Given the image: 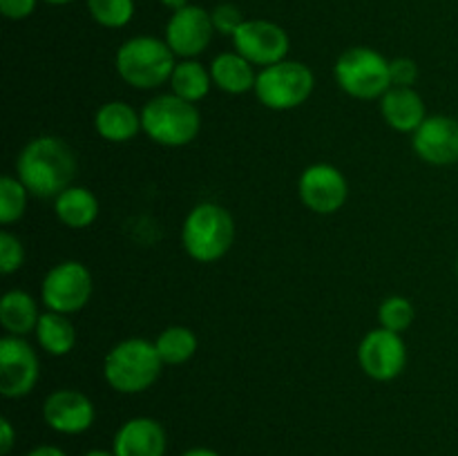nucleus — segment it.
I'll list each match as a JSON object with an SVG mask.
<instances>
[{
	"mask_svg": "<svg viewBox=\"0 0 458 456\" xmlns=\"http://www.w3.org/2000/svg\"><path fill=\"white\" fill-rule=\"evenodd\" d=\"M253 63L246 61L242 54L237 52H224L217 54L210 63V76H213V85L222 92L240 97V94L255 89V80L258 74L253 70Z\"/></svg>",
	"mask_w": 458,
	"mask_h": 456,
	"instance_id": "obj_19",
	"label": "nucleus"
},
{
	"mask_svg": "<svg viewBox=\"0 0 458 456\" xmlns=\"http://www.w3.org/2000/svg\"><path fill=\"white\" fill-rule=\"evenodd\" d=\"M416 155L432 165H452L458 161V121L454 116L434 114L420 123L411 137Z\"/></svg>",
	"mask_w": 458,
	"mask_h": 456,
	"instance_id": "obj_15",
	"label": "nucleus"
},
{
	"mask_svg": "<svg viewBox=\"0 0 458 456\" xmlns=\"http://www.w3.org/2000/svg\"><path fill=\"white\" fill-rule=\"evenodd\" d=\"M43 3H47V4H67V3H72V0H43Z\"/></svg>",
	"mask_w": 458,
	"mask_h": 456,
	"instance_id": "obj_37",
	"label": "nucleus"
},
{
	"mask_svg": "<svg viewBox=\"0 0 458 456\" xmlns=\"http://www.w3.org/2000/svg\"><path fill=\"white\" fill-rule=\"evenodd\" d=\"M92 273L76 259H65L47 271L40 284V300L49 311L72 313L81 311L92 298Z\"/></svg>",
	"mask_w": 458,
	"mask_h": 456,
	"instance_id": "obj_8",
	"label": "nucleus"
},
{
	"mask_svg": "<svg viewBox=\"0 0 458 456\" xmlns=\"http://www.w3.org/2000/svg\"><path fill=\"white\" fill-rule=\"evenodd\" d=\"M380 112H383V119L387 121L389 128H394L396 132L414 134L420 128V123L428 119L423 98L414 88L392 85L380 98Z\"/></svg>",
	"mask_w": 458,
	"mask_h": 456,
	"instance_id": "obj_17",
	"label": "nucleus"
},
{
	"mask_svg": "<svg viewBox=\"0 0 458 456\" xmlns=\"http://www.w3.org/2000/svg\"><path fill=\"white\" fill-rule=\"evenodd\" d=\"M164 362L155 342L143 338H128L114 344L103 360L106 383L119 393H141L159 380Z\"/></svg>",
	"mask_w": 458,
	"mask_h": 456,
	"instance_id": "obj_2",
	"label": "nucleus"
},
{
	"mask_svg": "<svg viewBox=\"0 0 458 456\" xmlns=\"http://www.w3.org/2000/svg\"><path fill=\"white\" fill-rule=\"evenodd\" d=\"M112 452L114 456H165L168 434L157 418L137 416L116 429Z\"/></svg>",
	"mask_w": 458,
	"mask_h": 456,
	"instance_id": "obj_16",
	"label": "nucleus"
},
{
	"mask_svg": "<svg viewBox=\"0 0 458 456\" xmlns=\"http://www.w3.org/2000/svg\"><path fill=\"white\" fill-rule=\"evenodd\" d=\"M43 418L49 429L63 436H79L88 432L97 418V410L89 396L79 389L63 387L49 393L43 402Z\"/></svg>",
	"mask_w": 458,
	"mask_h": 456,
	"instance_id": "obj_14",
	"label": "nucleus"
},
{
	"mask_svg": "<svg viewBox=\"0 0 458 456\" xmlns=\"http://www.w3.org/2000/svg\"><path fill=\"white\" fill-rule=\"evenodd\" d=\"M25 264V246L13 232H0V271L3 275H12Z\"/></svg>",
	"mask_w": 458,
	"mask_h": 456,
	"instance_id": "obj_28",
	"label": "nucleus"
},
{
	"mask_svg": "<svg viewBox=\"0 0 458 456\" xmlns=\"http://www.w3.org/2000/svg\"><path fill=\"white\" fill-rule=\"evenodd\" d=\"M233 45H235V52L242 54L246 61L258 67H268L284 61L291 38L284 27L277 22L253 18V21H244V25L237 30V34L233 36Z\"/></svg>",
	"mask_w": 458,
	"mask_h": 456,
	"instance_id": "obj_10",
	"label": "nucleus"
},
{
	"mask_svg": "<svg viewBox=\"0 0 458 456\" xmlns=\"http://www.w3.org/2000/svg\"><path fill=\"white\" fill-rule=\"evenodd\" d=\"M215 27L210 12L197 4L173 12L168 25H165V43L179 58H195L206 52L213 40Z\"/></svg>",
	"mask_w": 458,
	"mask_h": 456,
	"instance_id": "obj_13",
	"label": "nucleus"
},
{
	"mask_svg": "<svg viewBox=\"0 0 458 456\" xmlns=\"http://www.w3.org/2000/svg\"><path fill=\"white\" fill-rule=\"evenodd\" d=\"M378 320L380 326L394 334H403L411 326L414 322V304L403 295H392L385 300L378 308Z\"/></svg>",
	"mask_w": 458,
	"mask_h": 456,
	"instance_id": "obj_27",
	"label": "nucleus"
},
{
	"mask_svg": "<svg viewBox=\"0 0 458 456\" xmlns=\"http://www.w3.org/2000/svg\"><path fill=\"white\" fill-rule=\"evenodd\" d=\"M298 195L311 213L334 215L347 204L349 183L335 165L313 164L300 174Z\"/></svg>",
	"mask_w": 458,
	"mask_h": 456,
	"instance_id": "obj_12",
	"label": "nucleus"
},
{
	"mask_svg": "<svg viewBox=\"0 0 458 456\" xmlns=\"http://www.w3.org/2000/svg\"><path fill=\"white\" fill-rule=\"evenodd\" d=\"M213 88V76L195 58H183L174 65L173 76H170V89L177 97L186 98L191 103H199L201 98L208 97Z\"/></svg>",
	"mask_w": 458,
	"mask_h": 456,
	"instance_id": "obj_23",
	"label": "nucleus"
},
{
	"mask_svg": "<svg viewBox=\"0 0 458 456\" xmlns=\"http://www.w3.org/2000/svg\"><path fill=\"white\" fill-rule=\"evenodd\" d=\"M116 72L134 89H157L170 83L177 56L157 36H134L125 40L114 56Z\"/></svg>",
	"mask_w": 458,
	"mask_h": 456,
	"instance_id": "obj_3",
	"label": "nucleus"
},
{
	"mask_svg": "<svg viewBox=\"0 0 458 456\" xmlns=\"http://www.w3.org/2000/svg\"><path fill=\"white\" fill-rule=\"evenodd\" d=\"M456 273H458V258H456Z\"/></svg>",
	"mask_w": 458,
	"mask_h": 456,
	"instance_id": "obj_38",
	"label": "nucleus"
},
{
	"mask_svg": "<svg viewBox=\"0 0 458 456\" xmlns=\"http://www.w3.org/2000/svg\"><path fill=\"white\" fill-rule=\"evenodd\" d=\"M54 213L67 228H88L98 217V199L83 186H70L54 199Z\"/></svg>",
	"mask_w": 458,
	"mask_h": 456,
	"instance_id": "obj_21",
	"label": "nucleus"
},
{
	"mask_svg": "<svg viewBox=\"0 0 458 456\" xmlns=\"http://www.w3.org/2000/svg\"><path fill=\"white\" fill-rule=\"evenodd\" d=\"M13 443H16V429L12 420L0 418V454L7 456L13 450Z\"/></svg>",
	"mask_w": 458,
	"mask_h": 456,
	"instance_id": "obj_32",
	"label": "nucleus"
},
{
	"mask_svg": "<svg viewBox=\"0 0 458 456\" xmlns=\"http://www.w3.org/2000/svg\"><path fill=\"white\" fill-rule=\"evenodd\" d=\"M27 199H30V190L22 186L21 179L4 174L0 179V224L9 226L18 222L25 215Z\"/></svg>",
	"mask_w": 458,
	"mask_h": 456,
	"instance_id": "obj_25",
	"label": "nucleus"
},
{
	"mask_svg": "<svg viewBox=\"0 0 458 456\" xmlns=\"http://www.w3.org/2000/svg\"><path fill=\"white\" fill-rule=\"evenodd\" d=\"M182 456H222V454L215 450H210V447H191V450L183 452Z\"/></svg>",
	"mask_w": 458,
	"mask_h": 456,
	"instance_id": "obj_34",
	"label": "nucleus"
},
{
	"mask_svg": "<svg viewBox=\"0 0 458 456\" xmlns=\"http://www.w3.org/2000/svg\"><path fill=\"white\" fill-rule=\"evenodd\" d=\"M88 12L101 27L121 30L134 16V0H88Z\"/></svg>",
	"mask_w": 458,
	"mask_h": 456,
	"instance_id": "obj_26",
	"label": "nucleus"
},
{
	"mask_svg": "<svg viewBox=\"0 0 458 456\" xmlns=\"http://www.w3.org/2000/svg\"><path fill=\"white\" fill-rule=\"evenodd\" d=\"M38 0H0V12L9 21H25L34 13Z\"/></svg>",
	"mask_w": 458,
	"mask_h": 456,
	"instance_id": "obj_31",
	"label": "nucleus"
},
{
	"mask_svg": "<svg viewBox=\"0 0 458 456\" xmlns=\"http://www.w3.org/2000/svg\"><path fill=\"white\" fill-rule=\"evenodd\" d=\"M334 74L340 89L360 101L383 98L392 88L389 61L371 47H349L340 54Z\"/></svg>",
	"mask_w": 458,
	"mask_h": 456,
	"instance_id": "obj_6",
	"label": "nucleus"
},
{
	"mask_svg": "<svg viewBox=\"0 0 458 456\" xmlns=\"http://www.w3.org/2000/svg\"><path fill=\"white\" fill-rule=\"evenodd\" d=\"M210 18H213V27L217 34L224 36H235L237 30L244 25V16H242L240 9L231 3H222L210 12Z\"/></svg>",
	"mask_w": 458,
	"mask_h": 456,
	"instance_id": "obj_29",
	"label": "nucleus"
},
{
	"mask_svg": "<svg viewBox=\"0 0 458 456\" xmlns=\"http://www.w3.org/2000/svg\"><path fill=\"white\" fill-rule=\"evenodd\" d=\"M182 241L195 262L210 264L222 259L235 241V222L224 206L201 201L183 219Z\"/></svg>",
	"mask_w": 458,
	"mask_h": 456,
	"instance_id": "obj_4",
	"label": "nucleus"
},
{
	"mask_svg": "<svg viewBox=\"0 0 458 456\" xmlns=\"http://www.w3.org/2000/svg\"><path fill=\"white\" fill-rule=\"evenodd\" d=\"M76 170L79 164L72 146L54 134L31 139L16 159V177L38 199H56L63 190L74 186Z\"/></svg>",
	"mask_w": 458,
	"mask_h": 456,
	"instance_id": "obj_1",
	"label": "nucleus"
},
{
	"mask_svg": "<svg viewBox=\"0 0 458 456\" xmlns=\"http://www.w3.org/2000/svg\"><path fill=\"white\" fill-rule=\"evenodd\" d=\"M313 88H316V76H313L311 67L284 58L276 65L259 70L253 92L258 101L268 110L286 112L307 103Z\"/></svg>",
	"mask_w": 458,
	"mask_h": 456,
	"instance_id": "obj_7",
	"label": "nucleus"
},
{
	"mask_svg": "<svg viewBox=\"0 0 458 456\" xmlns=\"http://www.w3.org/2000/svg\"><path fill=\"white\" fill-rule=\"evenodd\" d=\"M40 376V362L34 347L21 335L0 340V393L4 398H22L31 393Z\"/></svg>",
	"mask_w": 458,
	"mask_h": 456,
	"instance_id": "obj_9",
	"label": "nucleus"
},
{
	"mask_svg": "<svg viewBox=\"0 0 458 456\" xmlns=\"http://www.w3.org/2000/svg\"><path fill=\"white\" fill-rule=\"evenodd\" d=\"M94 128L98 137L110 143L132 141L141 132V112L125 101H107L94 114Z\"/></svg>",
	"mask_w": 458,
	"mask_h": 456,
	"instance_id": "obj_18",
	"label": "nucleus"
},
{
	"mask_svg": "<svg viewBox=\"0 0 458 456\" xmlns=\"http://www.w3.org/2000/svg\"><path fill=\"white\" fill-rule=\"evenodd\" d=\"M197 335L188 326H168L155 340V349L164 365H183L197 353Z\"/></svg>",
	"mask_w": 458,
	"mask_h": 456,
	"instance_id": "obj_24",
	"label": "nucleus"
},
{
	"mask_svg": "<svg viewBox=\"0 0 458 456\" xmlns=\"http://www.w3.org/2000/svg\"><path fill=\"white\" fill-rule=\"evenodd\" d=\"M34 334L38 340V347L49 356H67L76 344V329L65 313H43Z\"/></svg>",
	"mask_w": 458,
	"mask_h": 456,
	"instance_id": "obj_22",
	"label": "nucleus"
},
{
	"mask_svg": "<svg viewBox=\"0 0 458 456\" xmlns=\"http://www.w3.org/2000/svg\"><path fill=\"white\" fill-rule=\"evenodd\" d=\"M40 320L38 304L34 295L22 289H12L0 300V325L9 335H21L25 338L27 334L36 331Z\"/></svg>",
	"mask_w": 458,
	"mask_h": 456,
	"instance_id": "obj_20",
	"label": "nucleus"
},
{
	"mask_svg": "<svg viewBox=\"0 0 458 456\" xmlns=\"http://www.w3.org/2000/svg\"><path fill=\"white\" fill-rule=\"evenodd\" d=\"M389 72H392V85L396 88H411L419 79V65L405 56L389 61Z\"/></svg>",
	"mask_w": 458,
	"mask_h": 456,
	"instance_id": "obj_30",
	"label": "nucleus"
},
{
	"mask_svg": "<svg viewBox=\"0 0 458 456\" xmlns=\"http://www.w3.org/2000/svg\"><path fill=\"white\" fill-rule=\"evenodd\" d=\"M25 456H67V454L56 445H38L34 447V450L27 452Z\"/></svg>",
	"mask_w": 458,
	"mask_h": 456,
	"instance_id": "obj_33",
	"label": "nucleus"
},
{
	"mask_svg": "<svg viewBox=\"0 0 458 456\" xmlns=\"http://www.w3.org/2000/svg\"><path fill=\"white\" fill-rule=\"evenodd\" d=\"M141 128L155 143L165 148L188 146L201 130V114L195 103L177 94H159L141 110Z\"/></svg>",
	"mask_w": 458,
	"mask_h": 456,
	"instance_id": "obj_5",
	"label": "nucleus"
},
{
	"mask_svg": "<svg viewBox=\"0 0 458 456\" xmlns=\"http://www.w3.org/2000/svg\"><path fill=\"white\" fill-rule=\"evenodd\" d=\"M161 3H164L168 9H173V12H179V9L188 7V0H161Z\"/></svg>",
	"mask_w": 458,
	"mask_h": 456,
	"instance_id": "obj_35",
	"label": "nucleus"
},
{
	"mask_svg": "<svg viewBox=\"0 0 458 456\" xmlns=\"http://www.w3.org/2000/svg\"><path fill=\"white\" fill-rule=\"evenodd\" d=\"M358 362L362 371L378 383L398 378L407 365L405 340L401 338V334L378 326L360 340Z\"/></svg>",
	"mask_w": 458,
	"mask_h": 456,
	"instance_id": "obj_11",
	"label": "nucleus"
},
{
	"mask_svg": "<svg viewBox=\"0 0 458 456\" xmlns=\"http://www.w3.org/2000/svg\"><path fill=\"white\" fill-rule=\"evenodd\" d=\"M83 456H114V452H107V450H89V452H85Z\"/></svg>",
	"mask_w": 458,
	"mask_h": 456,
	"instance_id": "obj_36",
	"label": "nucleus"
}]
</instances>
